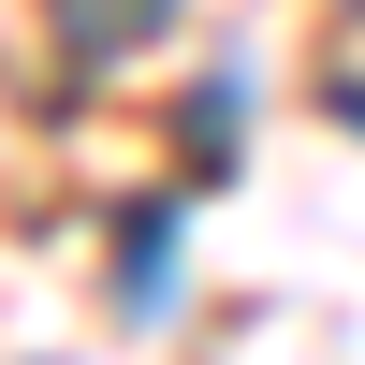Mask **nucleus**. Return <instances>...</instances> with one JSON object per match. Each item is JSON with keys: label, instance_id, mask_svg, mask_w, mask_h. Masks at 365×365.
I'll list each match as a JSON object with an SVG mask.
<instances>
[{"label": "nucleus", "instance_id": "obj_1", "mask_svg": "<svg viewBox=\"0 0 365 365\" xmlns=\"http://www.w3.org/2000/svg\"><path fill=\"white\" fill-rule=\"evenodd\" d=\"M117 307H175V205H146L117 249Z\"/></svg>", "mask_w": 365, "mask_h": 365}]
</instances>
